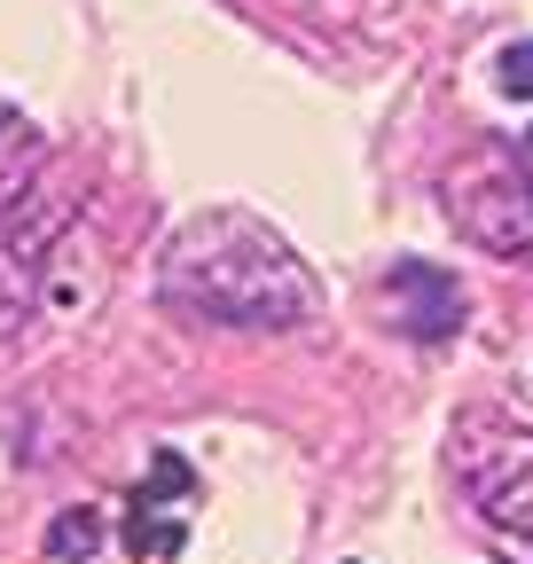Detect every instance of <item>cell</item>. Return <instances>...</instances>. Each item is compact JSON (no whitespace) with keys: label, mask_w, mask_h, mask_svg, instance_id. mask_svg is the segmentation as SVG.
<instances>
[{"label":"cell","mask_w":533,"mask_h":564,"mask_svg":"<svg viewBox=\"0 0 533 564\" xmlns=\"http://www.w3.org/2000/svg\"><path fill=\"white\" fill-rule=\"evenodd\" d=\"M447 212L463 220V236L479 251H494V259L533 251V181L502 150H479V165H463L447 181Z\"/></svg>","instance_id":"cell-3"},{"label":"cell","mask_w":533,"mask_h":564,"mask_svg":"<svg viewBox=\"0 0 533 564\" xmlns=\"http://www.w3.org/2000/svg\"><path fill=\"white\" fill-rule=\"evenodd\" d=\"M455 470H463L471 510L494 533L533 541V432H525V423L471 415V423H463V440H455Z\"/></svg>","instance_id":"cell-2"},{"label":"cell","mask_w":533,"mask_h":564,"mask_svg":"<svg viewBox=\"0 0 533 564\" xmlns=\"http://www.w3.org/2000/svg\"><path fill=\"white\" fill-rule=\"evenodd\" d=\"M95 541H102V518H95V510H63V518L47 525V556H55V564L95 556Z\"/></svg>","instance_id":"cell-5"},{"label":"cell","mask_w":533,"mask_h":564,"mask_svg":"<svg viewBox=\"0 0 533 564\" xmlns=\"http://www.w3.org/2000/svg\"><path fill=\"white\" fill-rule=\"evenodd\" d=\"M126 549H133V564H173V549H181V525H157V518H142V510H133V525H126Z\"/></svg>","instance_id":"cell-6"},{"label":"cell","mask_w":533,"mask_h":564,"mask_svg":"<svg viewBox=\"0 0 533 564\" xmlns=\"http://www.w3.org/2000/svg\"><path fill=\"white\" fill-rule=\"evenodd\" d=\"M157 299L205 329H298L322 306V282L251 212H188L165 236Z\"/></svg>","instance_id":"cell-1"},{"label":"cell","mask_w":533,"mask_h":564,"mask_svg":"<svg viewBox=\"0 0 533 564\" xmlns=\"http://www.w3.org/2000/svg\"><path fill=\"white\" fill-rule=\"evenodd\" d=\"M384 291H392L384 314H392L400 337L439 345V337L463 329V291H455V274H439V267H424V259H400V267L384 274Z\"/></svg>","instance_id":"cell-4"},{"label":"cell","mask_w":533,"mask_h":564,"mask_svg":"<svg viewBox=\"0 0 533 564\" xmlns=\"http://www.w3.org/2000/svg\"><path fill=\"white\" fill-rule=\"evenodd\" d=\"M494 79H502L518 102H533V40H510V47L494 55Z\"/></svg>","instance_id":"cell-7"},{"label":"cell","mask_w":533,"mask_h":564,"mask_svg":"<svg viewBox=\"0 0 533 564\" xmlns=\"http://www.w3.org/2000/svg\"><path fill=\"white\" fill-rule=\"evenodd\" d=\"M173 494H188V463L165 447V455L150 463V486H142V502H173Z\"/></svg>","instance_id":"cell-8"}]
</instances>
